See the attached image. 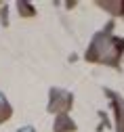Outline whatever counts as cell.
Returning <instances> with one entry per match:
<instances>
[{
    "label": "cell",
    "instance_id": "1",
    "mask_svg": "<svg viewBox=\"0 0 124 132\" xmlns=\"http://www.w3.org/2000/svg\"><path fill=\"white\" fill-rule=\"evenodd\" d=\"M122 55H124V38H118V36L103 29V31H97L93 36L91 44L86 48L84 59L88 63H101V65L118 67Z\"/></svg>",
    "mask_w": 124,
    "mask_h": 132
},
{
    "label": "cell",
    "instance_id": "4",
    "mask_svg": "<svg viewBox=\"0 0 124 132\" xmlns=\"http://www.w3.org/2000/svg\"><path fill=\"white\" fill-rule=\"evenodd\" d=\"M53 130H55V132H76V122L69 118L67 113L57 115L55 124H53Z\"/></svg>",
    "mask_w": 124,
    "mask_h": 132
},
{
    "label": "cell",
    "instance_id": "3",
    "mask_svg": "<svg viewBox=\"0 0 124 132\" xmlns=\"http://www.w3.org/2000/svg\"><path fill=\"white\" fill-rule=\"evenodd\" d=\"M105 94H107L112 98V105H114V111H116V132H124V98L112 90H105Z\"/></svg>",
    "mask_w": 124,
    "mask_h": 132
},
{
    "label": "cell",
    "instance_id": "5",
    "mask_svg": "<svg viewBox=\"0 0 124 132\" xmlns=\"http://www.w3.org/2000/svg\"><path fill=\"white\" fill-rule=\"evenodd\" d=\"M11 115H13V107H11V103H9V98L0 92V124L9 122Z\"/></svg>",
    "mask_w": 124,
    "mask_h": 132
},
{
    "label": "cell",
    "instance_id": "6",
    "mask_svg": "<svg viewBox=\"0 0 124 132\" xmlns=\"http://www.w3.org/2000/svg\"><path fill=\"white\" fill-rule=\"evenodd\" d=\"M103 11L112 13L114 17H118V15H124V2H105V0H99L97 2Z\"/></svg>",
    "mask_w": 124,
    "mask_h": 132
},
{
    "label": "cell",
    "instance_id": "2",
    "mask_svg": "<svg viewBox=\"0 0 124 132\" xmlns=\"http://www.w3.org/2000/svg\"><path fill=\"white\" fill-rule=\"evenodd\" d=\"M72 107H74V94L69 92V90L55 88V86L48 90V107H46L48 113L63 115V113H67Z\"/></svg>",
    "mask_w": 124,
    "mask_h": 132
},
{
    "label": "cell",
    "instance_id": "8",
    "mask_svg": "<svg viewBox=\"0 0 124 132\" xmlns=\"http://www.w3.org/2000/svg\"><path fill=\"white\" fill-rule=\"evenodd\" d=\"M17 132H36V130H34L32 126H25V128H19V130H17Z\"/></svg>",
    "mask_w": 124,
    "mask_h": 132
},
{
    "label": "cell",
    "instance_id": "7",
    "mask_svg": "<svg viewBox=\"0 0 124 132\" xmlns=\"http://www.w3.org/2000/svg\"><path fill=\"white\" fill-rule=\"evenodd\" d=\"M17 11H19V15L23 19H32L34 15H36V9H34L30 2H25V0H21V2H17Z\"/></svg>",
    "mask_w": 124,
    "mask_h": 132
}]
</instances>
